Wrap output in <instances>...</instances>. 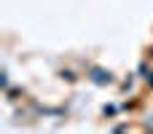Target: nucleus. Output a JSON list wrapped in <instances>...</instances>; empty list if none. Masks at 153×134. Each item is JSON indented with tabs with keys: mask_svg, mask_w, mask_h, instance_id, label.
Wrapping results in <instances>:
<instances>
[{
	"mask_svg": "<svg viewBox=\"0 0 153 134\" xmlns=\"http://www.w3.org/2000/svg\"><path fill=\"white\" fill-rule=\"evenodd\" d=\"M94 81H100V83H110V75H105V73H94Z\"/></svg>",
	"mask_w": 153,
	"mask_h": 134,
	"instance_id": "1",
	"label": "nucleus"
}]
</instances>
